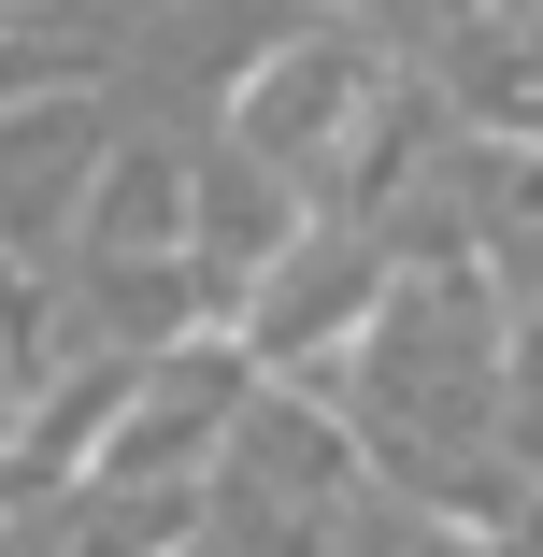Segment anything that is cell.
<instances>
[{"label": "cell", "mask_w": 543, "mask_h": 557, "mask_svg": "<svg viewBox=\"0 0 543 557\" xmlns=\"http://www.w3.org/2000/svg\"><path fill=\"white\" fill-rule=\"evenodd\" d=\"M72 172H86V129L29 115L15 144H0V230H44V200H72Z\"/></svg>", "instance_id": "cell-1"}, {"label": "cell", "mask_w": 543, "mask_h": 557, "mask_svg": "<svg viewBox=\"0 0 543 557\" xmlns=\"http://www.w3.org/2000/svg\"><path fill=\"white\" fill-rule=\"evenodd\" d=\"M15 15H29V0H15Z\"/></svg>", "instance_id": "cell-2"}]
</instances>
